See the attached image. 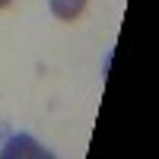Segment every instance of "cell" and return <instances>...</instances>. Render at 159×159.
I'll use <instances>...</instances> for the list:
<instances>
[{
  "label": "cell",
  "mask_w": 159,
  "mask_h": 159,
  "mask_svg": "<svg viewBox=\"0 0 159 159\" xmlns=\"http://www.w3.org/2000/svg\"><path fill=\"white\" fill-rule=\"evenodd\" d=\"M86 0H51V13L61 19H76L80 13H83Z\"/></svg>",
  "instance_id": "6da1fadb"
},
{
  "label": "cell",
  "mask_w": 159,
  "mask_h": 159,
  "mask_svg": "<svg viewBox=\"0 0 159 159\" xmlns=\"http://www.w3.org/2000/svg\"><path fill=\"white\" fill-rule=\"evenodd\" d=\"M7 3H10V0H0V7H7Z\"/></svg>",
  "instance_id": "7a4b0ae2"
}]
</instances>
